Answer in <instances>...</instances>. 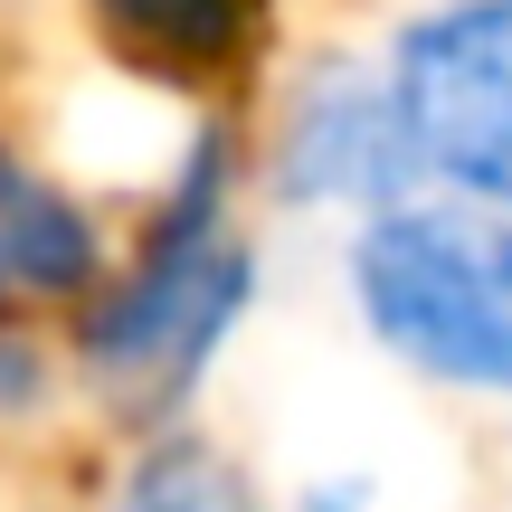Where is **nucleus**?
<instances>
[{
  "mask_svg": "<svg viewBox=\"0 0 512 512\" xmlns=\"http://www.w3.org/2000/svg\"><path fill=\"white\" fill-rule=\"evenodd\" d=\"M256 124L228 105H190L152 171L133 181L124 256L86 313L57 323L76 408L114 437L190 427L228 351L266 304V238H256Z\"/></svg>",
  "mask_w": 512,
  "mask_h": 512,
  "instance_id": "nucleus-1",
  "label": "nucleus"
},
{
  "mask_svg": "<svg viewBox=\"0 0 512 512\" xmlns=\"http://www.w3.org/2000/svg\"><path fill=\"white\" fill-rule=\"evenodd\" d=\"M342 313L408 389L512 408V219L465 200H408L332 238Z\"/></svg>",
  "mask_w": 512,
  "mask_h": 512,
  "instance_id": "nucleus-2",
  "label": "nucleus"
},
{
  "mask_svg": "<svg viewBox=\"0 0 512 512\" xmlns=\"http://www.w3.org/2000/svg\"><path fill=\"white\" fill-rule=\"evenodd\" d=\"M256 200L294 228H332V238L427 200L380 38H313L275 76L266 114H256Z\"/></svg>",
  "mask_w": 512,
  "mask_h": 512,
  "instance_id": "nucleus-3",
  "label": "nucleus"
},
{
  "mask_svg": "<svg viewBox=\"0 0 512 512\" xmlns=\"http://www.w3.org/2000/svg\"><path fill=\"white\" fill-rule=\"evenodd\" d=\"M427 200L512 219V0H408L380 29Z\"/></svg>",
  "mask_w": 512,
  "mask_h": 512,
  "instance_id": "nucleus-4",
  "label": "nucleus"
},
{
  "mask_svg": "<svg viewBox=\"0 0 512 512\" xmlns=\"http://www.w3.org/2000/svg\"><path fill=\"white\" fill-rule=\"evenodd\" d=\"M124 256V209L86 171L48 162L38 143L0 133V285L29 323H67L95 304V285Z\"/></svg>",
  "mask_w": 512,
  "mask_h": 512,
  "instance_id": "nucleus-5",
  "label": "nucleus"
},
{
  "mask_svg": "<svg viewBox=\"0 0 512 512\" xmlns=\"http://www.w3.org/2000/svg\"><path fill=\"white\" fill-rule=\"evenodd\" d=\"M76 19L124 86L171 95L181 114L219 105L275 48V0H76Z\"/></svg>",
  "mask_w": 512,
  "mask_h": 512,
  "instance_id": "nucleus-6",
  "label": "nucleus"
},
{
  "mask_svg": "<svg viewBox=\"0 0 512 512\" xmlns=\"http://www.w3.org/2000/svg\"><path fill=\"white\" fill-rule=\"evenodd\" d=\"M86 512H275V503L238 446L190 418V427H152V437H114Z\"/></svg>",
  "mask_w": 512,
  "mask_h": 512,
  "instance_id": "nucleus-7",
  "label": "nucleus"
},
{
  "mask_svg": "<svg viewBox=\"0 0 512 512\" xmlns=\"http://www.w3.org/2000/svg\"><path fill=\"white\" fill-rule=\"evenodd\" d=\"M67 399H76V380H67V342H57V323H10V332H0V446L57 427Z\"/></svg>",
  "mask_w": 512,
  "mask_h": 512,
  "instance_id": "nucleus-8",
  "label": "nucleus"
},
{
  "mask_svg": "<svg viewBox=\"0 0 512 512\" xmlns=\"http://www.w3.org/2000/svg\"><path fill=\"white\" fill-rule=\"evenodd\" d=\"M275 512H389V484L380 465H304L275 494Z\"/></svg>",
  "mask_w": 512,
  "mask_h": 512,
  "instance_id": "nucleus-9",
  "label": "nucleus"
},
{
  "mask_svg": "<svg viewBox=\"0 0 512 512\" xmlns=\"http://www.w3.org/2000/svg\"><path fill=\"white\" fill-rule=\"evenodd\" d=\"M10 323H29V313H19V294H10V285H0V332H10Z\"/></svg>",
  "mask_w": 512,
  "mask_h": 512,
  "instance_id": "nucleus-10",
  "label": "nucleus"
}]
</instances>
